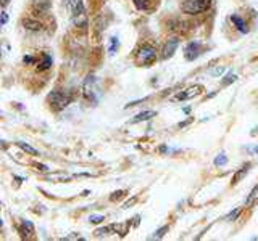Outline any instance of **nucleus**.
I'll list each match as a JSON object with an SVG mask.
<instances>
[{
  "mask_svg": "<svg viewBox=\"0 0 258 241\" xmlns=\"http://www.w3.org/2000/svg\"><path fill=\"white\" fill-rule=\"evenodd\" d=\"M239 214H240V207H237L236 211H234V212H231V214H229L228 217H226V220H236L237 217H239Z\"/></svg>",
  "mask_w": 258,
  "mask_h": 241,
  "instance_id": "obj_17",
  "label": "nucleus"
},
{
  "mask_svg": "<svg viewBox=\"0 0 258 241\" xmlns=\"http://www.w3.org/2000/svg\"><path fill=\"white\" fill-rule=\"evenodd\" d=\"M48 101L52 103V108L55 111H60L63 108H67L68 104L73 101V95L70 92H61V90H53L48 95Z\"/></svg>",
  "mask_w": 258,
  "mask_h": 241,
  "instance_id": "obj_3",
  "label": "nucleus"
},
{
  "mask_svg": "<svg viewBox=\"0 0 258 241\" xmlns=\"http://www.w3.org/2000/svg\"><path fill=\"white\" fill-rule=\"evenodd\" d=\"M200 50H202V45L199 42H190L187 47L184 48V56H185V60H196L199 58V55H200Z\"/></svg>",
  "mask_w": 258,
  "mask_h": 241,
  "instance_id": "obj_6",
  "label": "nucleus"
},
{
  "mask_svg": "<svg viewBox=\"0 0 258 241\" xmlns=\"http://www.w3.org/2000/svg\"><path fill=\"white\" fill-rule=\"evenodd\" d=\"M237 79V76L236 74H228L224 77V84H229V82H234V80Z\"/></svg>",
  "mask_w": 258,
  "mask_h": 241,
  "instance_id": "obj_20",
  "label": "nucleus"
},
{
  "mask_svg": "<svg viewBox=\"0 0 258 241\" xmlns=\"http://www.w3.org/2000/svg\"><path fill=\"white\" fill-rule=\"evenodd\" d=\"M37 167H39V171H48V169L44 164H37Z\"/></svg>",
  "mask_w": 258,
  "mask_h": 241,
  "instance_id": "obj_25",
  "label": "nucleus"
},
{
  "mask_svg": "<svg viewBox=\"0 0 258 241\" xmlns=\"http://www.w3.org/2000/svg\"><path fill=\"white\" fill-rule=\"evenodd\" d=\"M157 112L155 111H144V112H139L133 120H131V124H136V123H142V120H149L152 117H155Z\"/></svg>",
  "mask_w": 258,
  "mask_h": 241,
  "instance_id": "obj_8",
  "label": "nucleus"
},
{
  "mask_svg": "<svg viewBox=\"0 0 258 241\" xmlns=\"http://www.w3.org/2000/svg\"><path fill=\"white\" fill-rule=\"evenodd\" d=\"M212 0H182L181 10L187 15H199L208 10Z\"/></svg>",
  "mask_w": 258,
  "mask_h": 241,
  "instance_id": "obj_1",
  "label": "nucleus"
},
{
  "mask_svg": "<svg viewBox=\"0 0 258 241\" xmlns=\"http://www.w3.org/2000/svg\"><path fill=\"white\" fill-rule=\"evenodd\" d=\"M42 56H44V61H42V63H40V64H39V66H37V68H39L40 71H45V69H48V68H50V66H52V58H50V56H48L47 53H44Z\"/></svg>",
  "mask_w": 258,
  "mask_h": 241,
  "instance_id": "obj_13",
  "label": "nucleus"
},
{
  "mask_svg": "<svg viewBox=\"0 0 258 241\" xmlns=\"http://www.w3.org/2000/svg\"><path fill=\"white\" fill-rule=\"evenodd\" d=\"M18 231L21 233V236L24 238V236H28L29 233H34V227H32V223L31 222H26L24 220L20 227H18Z\"/></svg>",
  "mask_w": 258,
  "mask_h": 241,
  "instance_id": "obj_10",
  "label": "nucleus"
},
{
  "mask_svg": "<svg viewBox=\"0 0 258 241\" xmlns=\"http://www.w3.org/2000/svg\"><path fill=\"white\" fill-rule=\"evenodd\" d=\"M24 28L29 29V31H40L42 24L39 21H32V20H24Z\"/></svg>",
  "mask_w": 258,
  "mask_h": 241,
  "instance_id": "obj_12",
  "label": "nucleus"
},
{
  "mask_svg": "<svg viewBox=\"0 0 258 241\" xmlns=\"http://www.w3.org/2000/svg\"><path fill=\"white\" fill-rule=\"evenodd\" d=\"M250 167H252V164H250V163H247L245 166H242V167H240V171L232 177V183H237V182H240L242 179H244V177L247 175V172H248V169H250Z\"/></svg>",
  "mask_w": 258,
  "mask_h": 241,
  "instance_id": "obj_9",
  "label": "nucleus"
},
{
  "mask_svg": "<svg viewBox=\"0 0 258 241\" xmlns=\"http://www.w3.org/2000/svg\"><path fill=\"white\" fill-rule=\"evenodd\" d=\"M68 8H70V13L73 16V20H75V24L76 26H86L87 23V18H86V12H84V7H83V2L81 0H68Z\"/></svg>",
  "mask_w": 258,
  "mask_h": 241,
  "instance_id": "obj_2",
  "label": "nucleus"
},
{
  "mask_svg": "<svg viewBox=\"0 0 258 241\" xmlns=\"http://www.w3.org/2000/svg\"><path fill=\"white\" fill-rule=\"evenodd\" d=\"M255 151H258V147H256V150H255Z\"/></svg>",
  "mask_w": 258,
  "mask_h": 241,
  "instance_id": "obj_29",
  "label": "nucleus"
},
{
  "mask_svg": "<svg viewBox=\"0 0 258 241\" xmlns=\"http://www.w3.org/2000/svg\"><path fill=\"white\" fill-rule=\"evenodd\" d=\"M8 2H10V0H2V5H4V7H7V5H8Z\"/></svg>",
  "mask_w": 258,
  "mask_h": 241,
  "instance_id": "obj_28",
  "label": "nucleus"
},
{
  "mask_svg": "<svg viewBox=\"0 0 258 241\" xmlns=\"http://www.w3.org/2000/svg\"><path fill=\"white\" fill-rule=\"evenodd\" d=\"M223 72H224V68H223V66L212 69V74H213V76H220V74H223Z\"/></svg>",
  "mask_w": 258,
  "mask_h": 241,
  "instance_id": "obj_22",
  "label": "nucleus"
},
{
  "mask_svg": "<svg viewBox=\"0 0 258 241\" xmlns=\"http://www.w3.org/2000/svg\"><path fill=\"white\" fill-rule=\"evenodd\" d=\"M5 23H7V13L4 12L2 13V24H5Z\"/></svg>",
  "mask_w": 258,
  "mask_h": 241,
  "instance_id": "obj_26",
  "label": "nucleus"
},
{
  "mask_svg": "<svg viewBox=\"0 0 258 241\" xmlns=\"http://www.w3.org/2000/svg\"><path fill=\"white\" fill-rule=\"evenodd\" d=\"M134 201H136V198H134V199H131V201H127V203L124 204V207H129V206H131V204L134 203Z\"/></svg>",
  "mask_w": 258,
  "mask_h": 241,
  "instance_id": "obj_27",
  "label": "nucleus"
},
{
  "mask_svg": "<svg viewBox=\"0 0 258 241\" xmlns=\"http://www.w3.org/2000/svg\"><path fill=\"white\" fill-rule=\"evenodd\" d=\"M16 145H18V147H20L21 150H24V151H26V153H29V155H34V156H37V155H39V151H37V150L31 148L29 145H26V143H23V142H18V143H16Z\"/></svg>",
  "mask_w": 258,
  "mask_h": 241,
  "instance_id": "obj_14",
  "label": "nucleus"
},
{
  "mask_svg": "<svg viewBox=\"0 0 258 241\" xmlns=\"http://www.w3.org/2000/svg\"><path fill=\"white\" fill-rule=\"evenodd\" d=\"M231 21L234 23V26H236L240 32H247V31H248V29H247L245 21L242 20V18H239L237 15H232V16H231Z\"/></svg>",
  "mask_w": 258,
  "mask_h": 241,
  "instance_id": "obj_11",
  "label": "nucleus"
},
{
  "mask_svg": "<svg viewBox=\"0 0 258 241\" xmlns=\"http://www.w3.org/2000/svg\"><path fill=\"white\" fill-rule=\"evenodd\" d=\"M226 163H228V158H226L224 155L218 156V158L215 159V164H216V166H224Z\"/></svg>",
  "mask_w": 258,
  "mask_h": 241,
  "instance_id": "obj_16",
  "label": "nucleus"
},
{
  "mask_svg": "<svg viewBox=\"0 0 258 241\" xmlns=\"http://www.w3.org/2000/svg\"><path fill=\"white\" fill-rule=\"evenodd\" d=\"M115 47H118V39H111V47H110V52H115Z\"/></svg>",
  "mask_w": 258,
  "mask_h": 241,
  "instance_id": "obj_23",
  "label": "nucleus"
},
{
  "mask_svg": "<svg viewBox=\"0 0 258 241\" xmlns=\"http://www.w3.org/2000/svg\"><path fill=\"white\" fill-rule=\"evenodd\" d=\"M124 196V191H115L113 195L110 196V199L111 201H116V199H119V198H123Z\"/></svg>",
  "mask_w": 258,
  "mask_h": 241,
  "instance_id": "obj_19",
  "label": "nucleus"
},
{
  "mask_svg": "<svg viewBox=\"0 0 258 241\" xmlns=\"http://www.w3.org/2000/svg\"><path fill=\"white\" fill-rule=\"evenodd\" d=\"M155 60H157V50H155V47H152L150 44H144L136 56L137 64H142V66H150Z\"/></svg>",
  "mask_w": 258,
  "mask_h": 241,
  "instance_id": "obj_4",
  "label": "nucleus"
},
{
  "mask_svg": "<svg viewBox=\"0 0 258 241\" xmlns=\"http://www.w3.org/2000/svg\"><path fill=\"white\" fill-rule=\"evenodd\" d=\"M177 45H179V40H177V39H169L168 40V42L165 44V47H163V58L165 60L166 58H171L173 53L176 52Z\"/></svg>",
  "mask_w": 258,
  "mask_h": 241,
  "instance_id": "obj_7",
  "label": "nucleus"
},
{
  "mask_svg": "<svg viewBox=\"0 0 258 241\" xmlns=\"http://www.w3.org/2000/svg\"><path fill=\"white\" fill-rule=\"evenodd\" d=\"M89 220H91L92 223H100L102 220H105V217L103 215H91V219Z\"/></svg>",
  "mask_w": 258,
  "mask_h": 241,
  "instance_id": "obj_18",
  "label": "nucleus"
},
{
  "mask_svg": "<svg viewBox=\"0 0 258 241\" xmlns=\"http://www.w3.org/2000/svg\"><path fill=\"white\" fill-rule=\"evenodd\" d=\"M202 92H204V87H202V85H194V87H189L187 90H184V92H181V93H177L174 100H176V101L189 100V98H192V96L200 95Z\"/></svg>",
  "mask_w": 258,
  "mask_h": 241,
  "instance_id": "obj_5",
  "label": "nucleus"
},
{
  "mask_svg": "<svg viewBox=\"0 0 258 241\" xmlns=\"http://www.w3.org/2000/svg\"><path fill=\"white\" fill-rule=\"evenodd\" d=\"M133 2L136 4V7L139 8V10H147L150 7V0H133Z\"/></svg>",
  "mask_w": 258,
  "mask_h": 241,
  "instance_id": "obj_15",
  "label": "nucleus"
},
{
  "mask_svg": "<svg viewBox=\"0 0 258 241\" xmlns=\"http://www.w3.org/2000/svg\"><path fill=\"white\" fill-rule=\"evenodd\" d=\"M165 231H168V227H163V228H160L158 231H157V235H153L152 238H161L165 235Z\"/></svg>",
  "mask_w": 258,
  "mask_h": 241,
  "instance_id": "obj_21",
  "label": "nucleus"
},
{
  "mask_svg": "<svg viewBox=\"0 0 258 241\" xmlns=\"http://www.w3.org/2000/svg\"><path fill=\"white\" fill-rule=\"evenodd\" d=\"M23 61H24V63H34V58H31V56H24Z\"/></svg>",
  "mask_w": 258,
  "mask_h": 241,
  "instance_id": "obj_24",
  "label": "nucleus"
}]
</instances>
